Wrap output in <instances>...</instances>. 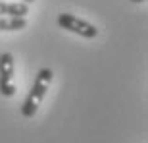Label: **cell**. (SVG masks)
Returning a JSON list of instances; mask_svg holds the SVG:
<instances>
[{
	"instance_id": "3957f363",
	"label": "cell",
	"mask_w": 148,
	"mask_h": 143,
	"mask_svg": "<svg viewBox=\"0 0 148 143\" xmlns=\"http://www.w3.org/2000/svg\"><path fill=\"white\" fill-rule=\"evenodd\" d=\"M0 95L2 97H14L16 95V83H14V56L10 52L0 54Z\"/></svg>"
},
{
	"instance_id": "7a4b0ae2",
	"label": "cell",
	"mask_w": 148,
	"mask_h": 143,
	"mask_svg": "<svg viewBox=\"0 0 148 143\" xmlns=\"http://www.w3.org/2000/svg\"><path fill=\"white\" fill-rule=\"evenodd\" d=\"M58 25L62 29H66V31H71V33L81 35L85 39H94L98 35V29L94 27L92 23L85 22L81 17L73 16V14H60L58 16Z\"/></svg>"
},
{
	"instance_id": "6da1fadb",
	"label": "cell",
	"mask_w": 148,
	"mask_h": 143,
	"mask_svg": "<svg viewBox=\"0 0 148 143\" xmlns=\"http://www.w3.org/2000/svg\"><path fill=\"white\" fill-rule=\"evenodd\" d=\"M52 77H54V74H52L50 68H40V70L37 72L33 85L29 89V93H27V97H25V101H23L21 108H19L21 110V116L33 118V116L37 114L38 106H40L42 99L46 97V91H48L50 83H52Z\"/></svg>"
},
{
	"instance_id": "52a82bcc",
	"label": "cell",
	"mask_w": 148,
	"mask_h": 143,
	"mask_svg": "<svg viewBox=\"0 0 148 143\" xmlns=\"http://www.w3.org/2000/svg\"><path fill=\"white\" fill-rule=\"evenodd\" d=\"M131 2H146V0H131Z\"/></svg>"
},
{
	"instance_id": "8992f818",
	"label": "cell",
	"mask_w": 148,
	"mask_h": 143,
	"mask_svg": "<svg viewBox=\"0 0 148 143\" xmlns=\"http://www.w3.org/2000/svg\"><path fill=\"white\" fill-rule=\"evenodd\" d=\"M19 2H25V4H31V2H35V0H19Z\"/></svg>"
},
{
	"instance_id": "277c9868",
	"label": "cell",
	"mask_w": 148,
	"mask_h": 143,
	"mask_svg": "<svg viewBox=\"0 0 148 143\" xmlns=\"http://www.w3.org/2000/svg\"><path fill=\"white\" fill-rule=\"evenodd\" d=\"M29 4L25 2H0V17H25Z\"/></svg>"
},
{
	"instance_id": "5b68a950",
	"label": "cell",
	"mask_w": 148,
	"mask_h": 143,
	"mask_svg": "<svg viewBox=\"0 0 148 143\" xmlns=\"http://www.w3.org/2000/svg\"><path fill=\"white\" fill-rule=\"evenodd\" d=\"M27 27L25 17H0V31H21Z\"/></svg>"
}]
</instances>
